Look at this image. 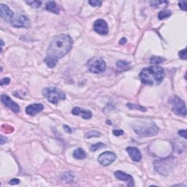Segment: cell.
<instances>
[{
  "mask_svg": "<svg viewBox=\"0 0 187 187\" xmlns=\"http://www.w3.org/2000/svg\"><path fill=\"white\" fill-rule=\"evenodd\" d=\"M72 113L75 116H80L84 119H90L92 117V113L90 111L81 109V108L76 107L72 110Z\"/></svg>",
  "mask_w": 187,
  "mask_h": 187,
  "instance_id": "obj_15",
  "label": "cell"
},
{
  "mask_svg": "<svg viewBox=\"0 0 187 187\" xmlns=\"http://www.w3.org/2000/svg\"><path fill=\"white\" fill-rule=\"evenodd\" d=\"M1 101L6 107L10 108L12 111L15 112V113H18V112L20 111L19 105L16 102L12 101L9 96L6 95V94H2L1 96Z\"/></svg>",
  "mask_w": 187,
  "mask_h": 187,
  "instance_id": "obj_10",
  "label": "cell"
},
{
  "mask_svg": "<svg viewBox=\"0 0 187 187\" xmlns=\"http://www.w3.org/2000/svg\"><path fill=\"white\" fill-rule=\"evenodd\" d=\"M43 94L51 103L54 105H57L61 100H65L66 99L65 93L56 87L45 88L43 90Z\"/></svg>",
  "mask_w": 187,
  "mask_h": 187,
  "instance_id": "obj_4",
  "label": "cell"
},
{
  "mask_svg": "<svg viewBox=\"0 0 187 187\" xmlns=\"http://www.w3.org/2000/svg\"><path fill=\"white\" fill-rule=\"evenodd\" d=\"M9 183L10 185H18L20 183V180L18 178H12L10 180Z\"/></svg>",
  "mask_w": 187,
  "mask_h": 187,
  "instance_id": "obj_32",
  "label": "cell"
},
{
  "mask_svg": "<svg viewBox=\"0 0 187 187\" xmlns=\"http://www.w3.org/2000/svg\"><path fill=\"white\" fill-rule=\"evenodd\" d=\"M116 155L111 151H105L101 153L98 157V162L102 166H108L115 162Z\"/></svg>",
  "mask_w": 187,
  "mask_h": 187,
  "instance_id": "obj_8",
  "label": "cell"
},
{
  "mask_svg": "<svg viewBox=\"0 0 187 187\" xmlns=\"http://www.w3.org/2000/svg\"><path fill=\"white\" fill-rule=\"evenodd\" d=\"M7 142V138L6 137L1 135V140H0V143L1 145H4V143H6Z\"/></svg>",
  "mask_w": 187,
  "mask_h": 187,
  "instance_id": "obj_34",
  "label": "cell"
},
{
  "mask_svg": "<svg viewBox=\"0 0 187 187\" xmlns=\"http://www.w3.org/2000/svg\"><path fill=\"white\" fill-rule=\"evenodd\" d=\"M165 61V59L160 56H153L150 59V62L153 65H159L162 64Z\"/></svg>",
  "mask_w": 187,
  "mask_h": 187,
  "instance_id": "obj_22",
  "label": "cell"
},
{
  "mask_svg": "<svg viewBox=\"0 0 187 187\" xmlns=\"http://www.w3.org/2000/svg\"><path fill=\"white\" fill-rule=\"evenodd\" d=\"M165 76L164 69L159 66H151L143 68L140 73V81L145 84L153 85L162 82Z\"/></svg>",
  "mask_w": 187,
  "mask_h": 187,
  "instance_id": "obj_2",
  "label": "cell"
},
{
  "mask_svg": "<svg viewBox=\"0 0 187 187\" xmlns=\"http://www.w3.org/2000/svg\"><path fill=\"white\" fill-rule=\"evenodd\" d=\"M105 146H106V145L104 144V143H97V144H94L92 145V148H91V150H92V151H96L98 149H101V148H105Z\"/></svg>",
  "mask_w": 187,
  "mask_h": 187,
  "instance_id": "obj_25",
  "label": "cell"
},
{
  "mask_svg": "<svg viewBox=\"0 0 187 187\" xmlns=\"http://www.w3.org/2000/svg\"><path fill=\"white\" fill-rule=\"evenodd\" d=\"M87 67L91 73L100 74L106 70V63L102 59L92 58L88 61Z\"/></svg>",
  "mask_w": 187,
  "mask_h": 187,
  "instance_id": "obj_5",
  "label": "cell"
},
{
  "mask_svg": "<svg viewBox=\"0 0 187 187\" xmlns=\"http://www.w3.org/2000/svg\"><path fill=\"white\" fill-rule=\"evenodd\" d=\"M108 124H112V123H111V121H108Z\"/></svg>",
  "mask_w": 187,
  "mask_h": 187,
  "instance_id": "obj_38",
  "label": "cell"
},
{
  "mask_svg": "<svg viewBox=\"0 0 187 187\" xmlns=\"http://www.w3.org/2000/svg\"><path fill=\"white\" fill-rule=\"evenodd\" d=\"M94 29L96 32L102 35L108 34L109 32L108 23L103 19H98L94 22Z\"/></svg>",
  "mask_w": 187,
  "mask_h": 187,
  "instance_id": "obj_9",
  "label": "cell"
},
{
  "mask_svg": "<svg viewBox=\"0 0 187 187\" xmlns=\"http://www.w3.org/2000/svg\"><path fill=\"white\" fill-rule=\"evenodd\" d=\"M10 23L15 28L27 29L30 26V21L28 17L18 13H14Z\"/></svg>",
  "mask_w": 187,
  "mask_h": 187,
  "instance_id": "obj_7",
  "label": "cell"
},
{
  "mask_svg": "<svg viewBox=\"0 0 187 187\" xmlns=\"http://www.w3.org/2000/svg\"><path fill=\"white\" fill-rule=\"evenodd\" d=\"M0 42H1V48H2V47L4 46V42H3L2 40H1V41H0Z\"/></svg>",
  "mask_w": 187,
  "mask_h": 187,
  "instance_id": "obj_37",
  "label": "cell"
},
{
  "mask_svg": "<svg viewBox=\"0 0 187 187\" xmlns=\"http://www.w3.org/2000/svg\"><path fill=\"white\" fill-rule=\"evenodd\" d=\"M178 134L180 136L184 137L185 139H186V129H182V130L178 131Z\"/></svg>",
  "mask_w": 187,
  "mask_h": 187,
  "instance_id": "obj_33",
  "label": "cell"
},
{
  "mask_svg": "<svg viewBox=\"0 0 187 187\" xmlns=\"http://www.w3.org/2000/svg\"><path fill=\"white\" fill-rule=\"evenodd\" d=\"M131 127L137 135L141 137L155 136L159 132V127L153 121H136L131 124Z\"/></svg>",
  "mask_w": 187,
  "mask_h": 187,
  "instance_id": "obj_3",
  "label": "cell"
},
{
  "mask_svg": "<svg viewBox=\"0 0 187 187\" xmlns=\"http://www.w3.org/2000/svg\"><path fill=\"white\" fill-rule=\"evenodd\" d=\"M166 3L167 4V1H150V4L153 7H158L159 6V4H164Z\"/></svg>",
  "mask_w": 187,
  "mask_h": 187,
  "instance_id": "obj_26",
  "label": "cell"
},
{
  "mask_svg": "<svg viewBox=\"0 0 187 187\" xmlns=\"http://www.w3.org/2000/svg\"><path fill=\"white\" fill-rule=\"evenodd\" d=\"M10 79L9 78H4L1 81V86L8 85L10 84Z\"/></svg>",
  "mask_w": 187,
  "mask_h": 187,
  "instance_id": "obj_31",
  "label": "cell"
},
{
  "mask_svg": "<svg viewBox=\"0 0 187 187\" xmlns=\"http://www.w3.org/2000/svg\"><path fill=\"white\" fill-rule=\"evenodd\" d=\"M116 66H117L119 71H127V70L130 69V63L125 62V61H118L116 62Z\"/></svg>",
  "mask_w": 187,
  "mask_h": 187,
  "instance_id": "obj_18",
  "label": "cell"
},
{
  "mask_svg": "<svg viewBox=\"0 0 187 187\" xmlns=\"http://www.w3.org/2000/svg\"><path fill=\"white\" fill-rule=\"evenodd\" d=\"M87 156V153L84 149L79 148L74 151L73 152V157L76 159H84Z\"/></svg>",
  "mask_w": 187,
  "mask_h": 187,
  "instance_id": "obj_17",
  "label": "cell"
},
{
  "mask_svg": "<svg viewBox=\"0 0 187 187\" xmlns=\"http://www.w3.org/2000/svg\"><path fill=\"white\" fill-rule=\"evenodd\" d=\"M27 4L31 6L33 8H38V7H40L42 5V1H26Z\"/></svg>",
  "mask_w": 187,
  "mask_h": 187,
  "instance_id": "obj_24",
  "label": "cell"
},
{
  "mask_svg": "<svg viewBox=\"0 0 187 187\" xmlns=\"http://www.w3.org/2000/svg\"><path fill=\"white\" fill-rule=\"evenodd\" d=\"M127 151L134 162H140L142 159V154L140 150L136 147L129 146L127 148Z\"/></svg>",
  "mask_w": 187,
  "mask_h": 187,
  "instance_id": "obj_14",
  "label": "cell"
},
{
  "mask_svg": "<svg viewBox=\"0 0 187 187\" xmlns=\"http://www.w3.org/2000/svg\"><path fill=\"white\" fill-rule=\"evenodd\" d=\"M89 3L93 7H100L102 4V1H99V0H90Z\"/></svg>",
  "mask_w": 187,
  "mask_h": 187,
  "instance_id": "obj_27",
  "label": "cell"
},
{
  "mask_svg": "<svg viewBox=\"0 0 187 187\" xmlns=\"http://www.w3.org/2000/svg\"><path fill=\"white\" fill-rule=\"evenodd\" d=\"M73 45V38L70 35L62 34L56 37L48 48L44 62L50 68L56 67L58 61L71 50Z\"/></svg>",
  "mask_w": 187,
  "mask_h": 187,
  "instance_id": "obj_1",
  "label": "cell"
},
{
  "mask_svg": "<svg viewBox=\"0 0 187 187\" xmlns=\"http://www.w3.org/2000/svg\"><path fill=\"white\" fill-rule=\"evenodd\" d=\"M127 43V39L126 38H122V39H121V40H120V44L121 45H124L125 44V43Z\"/></svg>",
  "mask_w": 187,
  "mask_h": 187,
  "instance_id": "obj_36",
  "label": "cell"
},
{
  "mask_svg": "<svg viewBox=\"0 0 187 187\" xmlns=\"http://www.w3.org/2000/svg\"><path fill=\"white\" fill-rule=\"evenodd\" d=\"M127 107L128 108H129L130 110H137V111H142V112H145L147 111L146 108L142 106V105H137V104L127 103Z\"/></svg>",
  "mask_w": 187,
  "mask_h": 187,
  "instance_id": "obj_20",
  "label": "cell"
},
{
  "mask_svg": "<svg viewBox=\"0 0 187 187\" xmlns=\"http://www.w3.org/2000/svg\"><path fill=\"white\" fill-rule=\"evenodd\" d=\"M64 129H65V132H67V133H69V134L72 133V129H71V128H70V127H68V126L65 125V126H64Z\"/></svg>",
  "mask_w": 187,
  "mask_h": 187,
  "instance_id": "obj_35",
  "label": "cell"
},
{
  "mask_svg": "<svg viewBox=\"0 0 187 187\" xmlns=\"http://www.w3.org/2000/svg\"><path fill=\"white\" fill-rule=\"evenodd\" d=\"M101 136V133L96 130H92L86 133L85 137L86 138H92V137H98Z\"/></svg>",
  "mask_w": 187,
  "mask_h": 187,
  "instance_id": "obj_23",
  "label": "cell"
},
{
  "mask_svg": "<svg viewBox=\"0 0 187 187\" xmlns=\"http://www.w3.org/2000/svg\"><path fill=\"white\" fill-rule=\"evenodd\" d=\"M170 102L172 105V111L175 115L182 117H186V104L178 97L174 96L170 98Z\"/></svg>",
  "mask_w": 187,
  "mask_h": 187,
  "instance_id": "obj_6",
  "label": "cell"
},
{
  "mask_svg": "<svg viewBox=\"0 0 187 187\" xmlns=\"http://www.w3.org/2000/svg\"><path fill=\"white\" fill-rule=\"evenodd\" d=\"M114 175L116 178L119 179L120 180H123L125 181L127 183V186L129 187H133L135 186V181L134 179L132 178V175L126 173V172H122V171L118 170L114 172Z\"/></svg>",
  "mask_w": 187,
  "mask_h": 187,
  "instance_id": "obj_11",
  "label": "cell"
},
{
  "mask_svg": "<svg viewBox=\"0 0 187 187\" xmlns=\"http://www.w3.org/2000/svg\"><path fill=\"white\" fill-rule=\"evenodd\" d=\"M0 13H1V18L4 21L10 23L11 19L13 16L15 12H12L10 9L9 8L8 6L6 4H0Z\"/></svg>",
  "mask_w": 187,
  "mask_h": 187,
  "instance_id": "obj_12",
  "label": "cell"
},
{
  "mask_svg": "<svg viewBox=\"0 0 187 187\" xmlns=\"http://www.w3.org/2000/svg\"><path fill=\"white\" fill-rule=\"evenodd\" d=\"M74 178H75L74 174L71 172H65V173L62 174V176H61L62 180H65V181H66V182H68V183H70V182H73V180H74Z\"/></svg>",
  "mask_w": 187,
  "mask_h": 187,
  "instance_id": "obj_19",
  "label": "cell"
},
{
  "mask_svg": "<svg viewBox=\"0 0 187 187\" xmlns=\"http://www.w3.org/2000/svg\"><path fill=\"white\" fill-rule=\"evenodd\" d=\"M171 15H172V12L170 10H162L158 14V18L159 20H163V19L170 17Z\"/></svg>",
  "mask_w": 187,
  "mask_h": 187,
  "instance_id": "obj_21",
  "label": "cell"
},
{
  "mask_svg": "<svg viewBox=\"0 0 187 187\" xmlns=\"http://www.w3.org/2000/svg\"><path fill=\"white\" fill-rule=\"evenodd\" d=\"M44 109V106L43 104L40 103H35L32 104L26 108V113L27 115L31 116H34L37 113H40Z\"/></svg>",
  "mask_w": 187,
  "mask_h": 187,
  "instance_id": "obj_13",
  "label": "cell"
},
{
  "mask_svg": "<svg viewBox=\"0 0 187 187\" xmlns=\"http://www.w3.org/2000/svg\"><path fill=\"white\" fill-rule=\"evenodd\" d=\"M179 57L183 60H186V49L184 48L183 50L180 51L179 52Z\"/></svg>",
  "mask_w": 187,
  "mask_h": 187,
  "instance_id": "obj_29",
  "label": "cell"
},
{
  "mask_svg": "<svg viewBox=\"0 0 187 187\" xmlns=\"http://www.w3.org/2000/svg\"><path fill=\"white\" fill-rule=\"evenodd\" d=\"M45 8L47 10L50 11L51 12H54V13L59 14V7L57 5L55 1H48V2L46 4Z\"/></svg>",
  "mask_w": 187,
  "mask_h": 187,
  "instance_id": "obj_16",
  "label": "cell"
},
{
  "mask_svg": "<svg viewBox=\"0 0 187 187\" xmlns=\"http://www.w3.org/2000/svg\"><path fill=\"white\" fill-rule=\"evenodd\" d=\"M178 5H179V7H180V8L181 10H183V11L186 10V1H179Z\"/></svg>",
  "mask_w": 187,
  "mask_h": 187,
  "instance_id": "obj_30",
  "label": "cell"
},
{
  "mask_svg": "<svg viewBox=\"0 0 187 187\" xmlns=\"http://www.w3.org/2000/svg\"><path fill=\"white\" fill-rule=\"evenodd\" d=\"M113 134L115 135V136L119 137L124 135V132L122 130V129H114V130L113 131Z\"/></svg>",
  "mask_w": 187,
  "mask_h": 187,
  "instance_id": "obj_28",
  "label": "cell"
}]
</instances>
